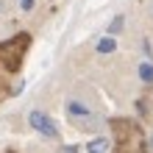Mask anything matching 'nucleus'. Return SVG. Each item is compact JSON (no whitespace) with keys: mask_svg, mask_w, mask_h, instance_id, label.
I'll list each match as a JSON object with an SVG mask.
<instances>
[{"mask_svg":"<svg viewBox=\"0 0 153 153\" xmlns=\"http://www.w3.org/2000/svg\"><path fill=\"white\" fill-rule=\"evenodd\" d=\"M28 45H31V33H17V36L0 42V67L6 73H20L22 67V59L28 53Z\"/></svg>","mask_w":153,"mask_h":153,"instance_id":"f257e3e1","label":"nucleus"},{"mask_svg":"<svg viewBox=\"0 0 153 153\" xmlns=\"http://www.w3.org/2000/svg\"><path fill=\"white\" fill-rule=\"evenodd\" d=\"M114 134H117V150L114 153H148L150 148L145 145L139 125L131 120H114Z\"/></svg>","mask_w":153,"mask_h":153,"instance_id":"f03ea898","label":"nucleus"},{"mask_svg":"<svg viewBox=\"0 0 153 153\" xmlns=\"http://www.w3.org/2000/svg\"><path fill=\"white\" fill-rule=\"evenodd\" d=\"M28 123H31V128H36L39 134H45V137H53V139L59 137V128H56V123H53V120H50V117L45 114V111H31Z\"/></svg>","mask_w":153,"mask_h":153,"instance_id":"7ed1b4c3","label":"nucleus"},{"mask_svg":"<svg viewBox=\"0 0 153 153\" xmlns=\"http://www.w3.org/2000/svg\"><path fill=\"white\" fill-rule=\"evenodd\" d=\"M67 114L73 117V123H78V120H89V117H92V114H89V109H86L81 100H70V103H67Z\"/></svg>","mask_w":153,"mask_h":153,"instance_id":"20e7f679","label":"nucleus"},{"mask_svg":"<svg viewBox=\"0 0 153 153\" xmlns=\"http://www.w3.org/2000/svg\"><path fill=\"white\" fill-rule=\"evenodd\" d=\"M109 148H111V142L106 139V137H95L92 142H89V153H109Z\"/></svg>","mask_w":153,"mask_h":153,"instance_id":"39448f33","label":"nucleus"},{"mask_svg":"<svg viewBox=\"0 0 153 153\" xmlns=\"http://www.w3.org/2000/svg\"><path fill=\"white\" fill-rule=\"evenodd\" d=\"M123 25H125V17H123V14H117L114 20L109 22V36H117V33L123 31Z\"/></svg>","mask_w":153,"mask_h":153,"instance_id":"423d86ee","label":"nucleus"},{"mask_svg":"<svg viewBox=\"0 0 153 153\" xmlns=\"http://www.w3.org/2000/svg\"><path fill=\"white\" fill-rule=\"evenodd\" d=\"M114 48H117V42L111 36H103L100 42H97V53H114Z\"/></svg>","mask_w":153,"mask_h":153,"instance_id":"0eeeda50","label":"nucleus"},{"mask_svg":"<svg viewBox=\"0 0 153 153\" xmlns=\"http://www.w3.org/2000/svg\"><path fill=\"white\" fill-rule=\"evenodd\" d=\"M139 78L145 81V84H153V64H139Z\"/></svg>","mask_w":153,"mask_h":153,"instance_id":"6e6552de","label":"nucleus"},{"mask_svg":"<svg viewBox=\"0 0 153 153\" xmlns=\"http://www.w3.org/2000/svg\"><path fill=\"white\" fill-rule=\"evenodd\" d=\"M20 8H22V11H31V8H33V0H20Z\"/></svg>","mask_w":153,"mask_h":153,"instance_id":"1a4fd4ad","label":"nucleus"},{"mask_svg":"<svg viewBox=\"0 0 153 153\" xmlns=\"http://www.w3.org/2000/svg\"><path fill=\"white\" fill-rule=\"evenodd\" d=\"M150 100H153V97H150ZM137 109H139V111H142V114H150V106H148V103H142V100H139V103H137Z\"/></svg>","mask_w":153,"mask_h":153,"instance_id":"9d476101","label":"nucleus"},{"mask_svg":"<svg viewBox=\"0 0 153 153\" xmlns=\"http://www.w3.org/2000/svg\"><path fill=\"white\" fill-rule=\"evenodd\" d=\"M6 95H8V86L3 84V81H0V100H3V97H6Z\"/></svg>","mask_w":153,"mask_h":153,"instance_id":"9b49d317","label":"nucleus"},{"mask_svg":"<svg viewBox=\"0 0 153 153\" xmlns=\"http://www.w3.org/2000/svg\"><path fill=\"white\" fill-rule=\"evenodd\" d=\"M61 153H78V148L73 145V148H64V150H61Z\"/></svg>","mask_w":153,"mask_h":153,"instance_id":"f8f14e48","label":"nucleus"},{"mask_svg":"<svg viewBox=\"0 0 153 153\" xmlns=\"http://www.w3.org/2000/svg\"><path fill=\"white\" fill-rule=\"evenodd\" d=\"M148 148H153V137H150V145H148Z\"/></svg>","mask_w":153,"mask_h":153,"instance_id":"ddd939ff","label":"nucleus"},{"mask_svg":"<svg viewBox=\"0 0 153 153\" xmlns=\"http://www.w3.org/2000/svg\"><path fill=\"white\" fill-rule=\"evenodd\" d=\"M6 153H11V150H6Z\"/></svg>","mask_w":153,"mask_h":153,"instance_id":"4468645a","label":"nucleus"}]
</instances>
